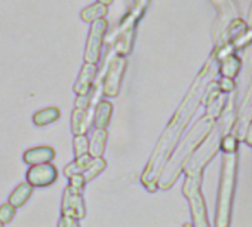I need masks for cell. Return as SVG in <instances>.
<instances>
[{"mask_svg": "<svg viewBox=\"0 0 252 227\" xmlns=\"http://www.w3.org/2000/svg\"><path fill=\"white\" fill-rule=\"evenodd\" d=\"M209 73H211V65H206L203 68V71L200 73V76L197 77L193 89L189 92L186 101L181 104V107L177 111V115L174 116V119L171 121L168 128L165 130L163 135L160 137V140L158 143V147L155 149L153 156H152V159H150V162L147 165V169H146V172L143 175V183L147 186V189H150V190L156 189V181H158V177L160 174L162 165L168 159V156H169L172 147L175 146L183 128L190 121L194 108L197 107L199 98L202 97V92H203V88H205L203 83H205L206 77L209 76Z\"/></svg>", "mask_w": 252, "mask_h": 227, "instance_id": "1", "label": "cell"}, {"mask_svg": "<svg viewBox=\"0 0 252 227\" xmlns=\"http://www.w3.org/2000/svg\"><path fill=\"white\" fill-rule=\"evenodd\" d=\"M236 153H225L222 162V177L218 195V208H217V227H227L230 223L231 199L236 180Z\"/></svg>", "mask_w": 252, "mask_h": 227, "instance_id": "2", "label": "cell"}, {"mask_svg": "<svg viewBox=\"0 0 252 227\" xmlns=\"http://www.w3.org/2000/svg\"><path fill=\"white\" fill-rule=\"evenodd\" d=\"M212 125H214V116L208 115L203 121H200V122L193 128V131L190 132V135H189L187 140L184 141L183 147L177 152L175 159H172V162H171V165H169V168H168V171H166V175H165V183H162V187H169V186L174 183V180H175V178L178 177V174H180L183 161L191 153V150H193V149L196 147V144L205 137V134L209 131V128H211Z\"/></svg>", "mask_w": 252, "mask_h": 227, "instance_id": "3", "label": "cell"}, {"mask_svg": "<svg viewBox=\"0 0 252 227\" xmlns=\"http://www.w3.org/2000/svg\"><path fill=\"white\" fill-rule=\"evenodd\" d=\"M200 178H202V172H187V180L184 183L183 190L190 202L194 224L199 227H206L208 220H206L205 200L200 193Z\"/></svg>", "mask_w": 252, "mask_h": 227, "instance_id": "4", "label": "cell"}, {"mask_svg": "<svg viewBox=\"0 0 252 227\" xmlns=\"http://www.w3.org/2000/svg\"><path fill=\"white\" fill-rule=\"evenodd\" d=\"M126 70V60L122 55H116L107 68L105 73V79L102 83V94L108 98H114L119 95L120 91V83H122V77L125 74Z\"/></svg>", "mask_w": 252, "mask_h": 227, "instance_id": "5", "label": "cell"}, {"mask_svg": "<svg viewBox=\"0 0 252 227\" xmlns=\"http://www.w3.org/2000/svg\"><path fill=\"white\" fill-rule=\"evenodd\" d=\"M92 108H91V97L79 95L73 115H71V131L74 135L86 134L89 125L92 124Z\"/></svg>", "mask_w": 252, "mask_h": 227, "instance_id": "6", "label": "cell"}, {"mask_svg": "<svg viewBox=\"0 0 252 227\" xmlns=\"http://www.w3.org/2000/svg\"><path fill=\"white\" fill-rule=\"evenodd\" d=\"M107 27L108 26H107V21L104 18L92 21L91 30H89V36H88V42H86L85 63H94V64L98 63Z\"/></svg>", "mask_w": 252, "mask_h": 227, "instance_id": "7", "label": "cell"}, {"mask_svg": "<svg viewBox=\"0 0 252 227\" xmlns=\"http://www.w3.org/2000/svg\"><path fill=\"white\" fill-rule=\"evenodd\" d=\"M82 192L83 190L74 189L70 184L65 187L63 197V215L73 217L77 220L85 217V202L82 197Z\"/></svg>", "mask_w": 252, "mask_h": 227, "instance_id": "8", "label": "cell"}, {"mask_svg": "<svg viewBox=\"0 0 252 227\" xmlns=\"http://www.w3.org/2000/svg\"><path fill=\"white\" fill-rule=\"evenodd\" d=\"M58 177L57 168L51 165L49 162L32 165V168L27 172V181L33 187H46L51 186Z\"/></svg>", "mask_w": 252, "mask_h": 227, "instance_id": "9", "label": "cell"}, {"mask_svg": "<svg viewBox=\"0 0 252 227\" xmlns=\"http://www.w3.org/2000/svg\"><path fill=\"white\" fill-rule=\"evenodd\" d=\"M95 74H96V64L94 63H85L82 70H80V74L74 83V94L79 97V95H88L91 92V86H92V82L95 79Z\"/></svg>", "mask_w": 252, "mask_h": 227, "instance_id": "10", "label": "cell"}, {"mask_svg": "<svg viewBox=\"0 0 252 227\" xmlns=\"http://www.w3.org/2000/svg\"><path fill=\"white\" fill-rule=\"evenodd\" d=\"M135 37V29H126V30H117V37L114 43V52L116 55H128L132 51Z\"/></svg>", "mask_w": 252, "mask_h": 227, "instance_id": "11", "label": "cell"}, {"mask_svg": "<svg viewBox=\"0 0 252 227\" xmlns=\"http://www.w3.org/2000/svg\"><path fill=\"white\" fill-rule=\"evenodd\" d=\"M54 158H55V152L51 147H36V149H30L24 153V162L29 165L51 162Z\"/></svg>", "mask_w": 252, "mask_h": 227, "instance_id": "12", "label": "cell"}, {"mask_svg": "<svg viewBox=\"0 0 252 227\" xmlns=\"http://www.w3.org/2000/svg\"><path fill=\"white\" fill-rule=\"evenodd\" d=\"M105 143H107L105 128H95L89 141V155L92 158H101L105 150Z\"/></svg>", "mask_w": 252, "mask_h": 227, "instance_id": "13", "label": "cell"}, {"mask_svg": "<svg viewBox=\"0 0 252 227\" xmlns=\"http://www.w3.org/2000/svg\"><path fill=\"white\" fill-rule=\"evenodd\" d=\"M111 111H113V105L108 101H99L95 107V113H94V124L95 128H107L110 124V118H111Z\"/></svg>", "mask_w": 252, "mask_h": 227, "instance_id": "14", "label": "cell"}, {"mask_svg": "<svg viewBox=\"0 0 252 227\" xmlns=\"http://www.w3.org/2000/svg\"><path fill=\"white\" fill-rule=\"evenodd\" d=\"M252 115V83H251V88L246 94V98L242 104V108H240V115H239V125H237V135L239 138H243V132H245V127L249 121Z\"/></svg>", "mask_w": 252, "mask_h": 227, "instance_id": "15", "label": "cell"}, {"mask_svg": "<svg viewBox=\"0 0 252 227\" xmlns=\"http://www.w3.org/2000/svg\"><path fill=\"white\" fill-rule=\"evenodd\" d=\"M32 193H33V186H32L29 181H26V183L20 184V186L14 190V193H12L11 197H9V203H12L15 208L23 206V205L29 200V197L32 196Z\"/></svg>", "mask_w": 252, "mask_h": 227, "instance_id": "16", "label": "cell"}, {"mask_svg": "<svg viewBox=\"0 0 252 227\" xmlns=\"http://www.w3.org/2000/svg\"><path fill=\"white\" fill-rule=\"evenodd\" d=\"M240 60L237 57H234L233 54L224 57L221 60V67H220V71L224 77H230V79H234L240 70Z\"/></svg>", "mask_w": 252, "mask_h": 227, "instance_id": "17", "label": "cell"}, {"mask_svg": "<svg viewBox=\"0 0 252 227\" xmlns=\"http://www.w3.org/2000/svg\"><path fill=\"white\" fill-rule=\"evenodd\" d=\"M92 159H94V158H92L89 153H85V155L76 158V161H74L73 163H70V165L65 166L64 175H65V177H71V175H74V174H83V172L89 168Z\"/></svg>", "mask_w": 252, "mask_h": 227, "instance_id": "18", "label": "cell"}, {"mask_svg": "<svg viewBox=\"0 0 252 227\" xmlns=\"http://www.w3.org/2000/svg\"><path fill=\"white\" fill-rule=\"evenodd\" d=\"M58 118H60V108L48 107V108H43V110L36 113V115L33 116V122L37 127H45V125H49V124L55 122Z\"/></svg>", "mask_w": 252, "mask_h": 227, "instance_id": "19", "label": "cell"}, {"mask_svg": "<svg viewBox=\"0 0 252 227\" xmlns=\"http://www.w3.org/2000/svg\"><path fill=\"white\" fill-rule=\"evenodd\" d=\"M108 9H107V5L101 3V2H96L94 5H91L89 8L83 9L80 12V18L86 23H92L95 20H99V18H104L107 15Z\"/></svg>", "mask_w": 252, "mask_h": 227, "instance_id": "20", "label": "cell"}, {"mask_svg": "<svg viewBox=\"0 0 252 227\" xmlns=\"http://www.w3.org/2000/svg\"><path fill=\"white\" fill-rule=\"evenodd\" d=\"M105 166H107V163H105V161L102 159V156H101V158H94L92 162H91V165H89V168L82 174L83 178H85V181L88 183V181H91L92 178H95L99 172H102V171L105 169Z\"/></svg>", "mask_w": 252, "mask_h": 227, "instance_id": "21", "label": "cell"}, {"mask_svg": "<svg viewBox=\"0 0 252 227\" xmlns=\"http://www.w3.org/2000/svg\"><path fill=\"white\" fill-rule=\"evenodd\" d=\"M85 153H89V140L85 134L74 137V156L79 158Z\"/></svg>", "mask_w": 252, "mask_h": 227, "instance_id": "22", "label": "cell"}, {"mask_svg": "<svg viewBox=\"0 0 252 227\" xmlns=\"http://www.w3.org/2000/svg\"><path fill=\"white\" fill-rule=\"evenodd\" d=\"M252 42V27L251 29H246L242 34H239L236 39H233L231 40V43H233V46L236 48V49H240V48H245L248 43H251Z\"/></svg>", "mask_w": 252, "mask_h": 227, "instance_id": "23", "label": "cell"}, {"mask_svg": "<svg viewBox=\"0 0 252 227\" xmlns=\"http://www.w3.org/2000/svg\"><path fill=\"white\" fill-rule=\"evenodd\" d=\"M15 215V206L12 203H5L0 206V221L3 224L9 223Z\"/></svg>", "mask_w": 252, "mask_h": 227, "instance_id": "24", "label": "cell"}, {"mask_svg": "<svg viewBox=\"0 0 252 227\" xmlns=\"http://www.w3.org/2000/svg\"><path fill=\"white\" fill-rule=\"evenodd\" d=\"M129 2V6H131V11L132 14L138 15V17H143L146 8L149 6V0H128Z\"/></svg>", "mask_w": 252, "mask_h": 227, "instance_id": "25", "label": "cell"}, {"mask_svg": "<svg viewBox=\"0 0 252 227\" xmlns=\"http://www.w3.org/2000/svg\"><path fill=\"white\" fill-rule=\"evenodd\" d=\"M221 149L224 150V153H236L237 150V140L233 135H225L221 140Z\"/></svg>", "mask_w": 252, "mask_h": 227, "instance_id": "26", "label": "cell"}, {"mask_svg": "<svg viewBox=\"0 0 252 227\" xmlns=\"http://www.w3.org/2000/svg\"><path fill=\"white\" fill-rule=\"evenodd\" d=\"M220 89H221V91H225V92H231V91L234 89V82H233V79L224 77V76H222V79L220 80Z\"/></svg>", "mask_w": 252, "mask_h": 227, "instance_id": "27", "label": "cell"}, {"mask_svg": "<svg viewBox=\"0 0 252 227\" xmlns=\"http://www.w3.org/2000/svg\"><path fill=\"white\" fill-rule=\"evenodd\" d=\"M60 226H61V227H77V226H79V221H77V218L63 215V218H61V221H60Z\"/></svg>", "mask_w": 252, "mask_h": 227, "instance_id": "28", "label": "cell"}, {"mask_svg": "<svg viewBox=\"0 0 252 227\" xmlns=\"http://www.w3.org/2000/svg\"><path fill=\"white\" fill-rule=\"evenodd\" d=\"M245 141L249 144V146H252V122H249L248 124V128H246V131H245Z\"/></svg>", "mask_w": 252, "mask_h": 227, "instance_id": "29", "label": "cell"}, {"mask_svg": "<svg viewBox=\"0 0 252 227\" xmlns=\"http://www.w3.org/2000/svg\"><path fill=\"white\" fill-rule=\"evenodd\" d=\"M248 24H249V27H252V5H251V8H249V15H248Z\"/></svg>", "mask_w": 252, "mask_h": 227, "instance_id": "30", "label": "cell"}, {"mask_svg": "<svg viewBox=\"0 0 252 227\" xmlns=\"http://www.w3.org/2000/svg\"><path fill=\"white\" fill-rule=\"evenodd\" d=\"M98 2H101V3H104V5H110V3H113V0H98Z\"/></svg>", "mask_w": 252, "mask_h": 227, "instance_id": "31", "label": "cell"}, {"mask_svg": "<svg viewBox=\"0 0 252 227\" xmlns=\"http://www.w3.org/2000/svg\"><path fill=\"white\" fill-rule=\"evenodd\" d=\"M2 226H3V223H2V221H0V227H2Z\"/></svg>", "mask_w": 252, "mask_h": 227, "instance_id": "32", "label": "cell"}]
</instances>
